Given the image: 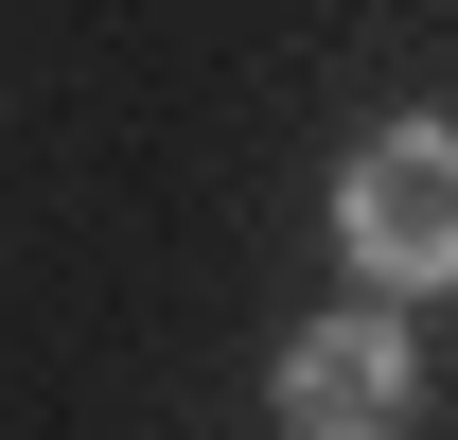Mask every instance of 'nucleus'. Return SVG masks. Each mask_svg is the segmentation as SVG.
I'll list each match as a JSON object with an SVG mask.
<instances>
[{
    "instance_id": "2",
    "label": "nucleus",
    "mask_w": 458,
    "mask_h": 440,
    "mask_svg": "<svg viewBox=\"0 0 458 440\" xmlns=\"http://www.w3.org/2000/svg\"><path fill=\"white\" fill-rule=\"evenodd\" d=\"M265 423H283V440H405V423H423V334H405V300H370V282H352V317L283 334Z\"/></svg>"
},
{
    "instance_id": "1",
    "label": "nucleus",
    "mask_w": 458,
    "mask_h": 440,
    "mask_svg": "<svg viewBox=\"0 0 458 440\" xmlns=\"http://www.w3.org/2000/svg\"><path fill=\"white\" fill-rule=\"evenodd\" d=\"M335 265L370 300H458V106H405L335 159Z\"/></svg>"
}]
</instances>
